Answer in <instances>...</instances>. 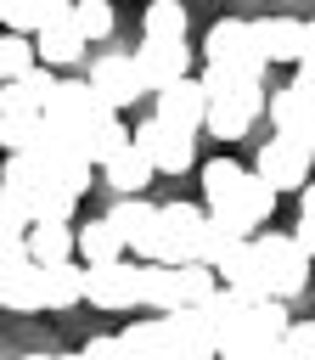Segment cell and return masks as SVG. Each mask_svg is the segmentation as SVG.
Here are the masks:
<instances>
[{
    "instance_id": "1",
    "label": "cell",
    "mask_w": 315,
    "mask_h": 360,
    "mask_svg": "<svg viewBox=\"0 0 315 360\" xmlns=\"http://www.w3.org/2000/svg\"><path fill=\"white\" fill-rule=\"evenodd\" d=\"M202 231H208V208L197 202H163L152 236L135 248V264H202Z\"/></svg>"
},
{
    "instance_id": "2",
    "label": "cell",
    "mask_w": 315,
    "mask_h": 360,
    "mask_svg": "<svg viewBox=\"0 0 315 360\" xmlns=\"http://www.w3.org/2000/svg\"><path fill=\"white\" fill-rule=\"evenodd\" d=\"M253 242H259V259H264L270 298H276V304L298 298V292L309 287V270H315V259L298 248V236H292V231H264V236H253Z\"/></svg>"
},
{
    "instance_id": "3",
    "label": "cell",
    "mask_w": 315,
    "mask_h": 360,
    "mask_svg": "<svg viewBox=\"0 0 315 360\" xmlns=\"http://www.w3.org/2000/svg\"><path fill=\"white\" fill-rule=\"evenodd\" d=\"M309 163H315V146L292 141V135H270L253 158V174L276 191H304L309 186Z\"/></svg>"
},
{
    "instance_id": "4",
    "label": "cell",
    "mask_w": 315,
    "mask_h": 360,
    "mask_svg": "<svg viewBox=\"0 0 315 360\" xmlns=\"http://www.w3.org/2000/svg\"><path fill=\"white\" fill-rule=\"evenodd\" d=\"M202 68H242V73H264V56L253 45V22L242 17H219L202 34Z\"/></svg>"
},
{
    "instance_id": "5",
    "label": "cell",
    "mask_w": 315,
    "mask_h": 360,
    "mask_svg": "<svg viewBox=\"0 0 315 360\" xmlns=\"http://www.w3.org/2000/svg\"><path fill=\"white\" fill-rule=\"evenodd\" d=\"M135 146L152 158V169H158V174H186V169H191V158H197V141H191L186 129H169L163 118H141Z\"/></svg>"
},
{
    "instance_id": "6",
    "label": "cell",
    "mask_w": 315,
    "mask_h": 360,
    "mask_svg": "<svg viewBox=\"0 0 315 360\" xmlns=\"http://www.w3.org/2000/svg\"><path fill=\"white\" fill-rule=\"evenodd\" d=\"M90 84H96V96H101L112 112H124L129 101H141V96H146V84H141V73H135V56H129V51H107V56H96Z\"/></svg>"
},
{
    "instance_id": "7",
    "label": "cell",
    "mask_w": 315,
    "mask_h": 360,
    "mask_svg": "<svg viewBox=\"0 0 315 360\" xmlns=\"http://www.w3.org/2000/svg\"><path fill=\"white\" fill-rule=\"evenodd\" d=\"M304 39H309V22L304 17H253V45H259V56H264V68L270 62H304Z\"/></svg>"
},
{
    "instance_id": "8",
    "label": "cell",
    "mask_w": 315,
    "mask_h": 360,
    "mask_svg": "<svg viewBox=\"0 0 315 360\" xmlns=\"http://www.w3.org/2000/svg\"><path fill=\"white\" fill-rule=\"evenodd\" d=\"M186 68H191V51H186V45H158V39H141V51H135V73H141V84H146L152 96H163L169 84L191 79Z\"/></svg>"
},
{
    "instance_id": "9",
    "label": "cell",
    "mask_w": 315,
    "mask_h": 360,
    "mask_svg": "<svg viewBox=\"0 0 315 360\" xmlns=\"http://www.w3.org/2000/svg\"><path fill=\"white\" fill-rule=\"evenodd\" d=\"M152 118H163L169 129H186V135H197V129L208 124V90H202V79H180V84H169V90L158 96Z\"/></svg>"
},
{
    "instance_id": "10",
    "label": "cell",
    "mask_w": 315,
    "mask_h": 360,
    "mask_svg": "<svg viewBox=\"0 0 315 360\" xmlns=\"http://www.w3.org/2000/svg\"><path fill=\"white\" fill-rule=\"evenodd\" d=\"M90 304L96 309H135L141 304V264L118 259V264L90 270Z\"/></svg>"
},
{
    "instance_id": "11",
    "label": "cell",
    "mask_w": 315,
    "mask_h": 360,
    "mask_svg": "<svg viewBox=\"0 0 315 360\" xmlns=\"http://www.w3.org/2000/svg\"><path fill=\"white\" fill-rule=\"evenodd\" d=\"M270 118H276V135H292V141L315 146V96H309L298 79L270 96Z\"/></svg>"
},
{
    "instance_id": "12",
    "label": "cell",
    "mask_w": 315,
    "mask_h": 360,
    "mask_svg": "<svg viewBox=\"0 0 315 360\" xmlns=\"http://www.w3.org/2000/svg\"><path fill=\"white\" fill-rule=\"evenodd\" d=\"M163 326H169V360H219V338L197 309H174L163 315Z\"/></svg>"
},
{
    "instance_id": "13",
    "label": "cell",
    "mask_w": 315,
    "mask_h": 360,
    "mask_svg": "<svg viewBox=\"0 0 315 360\" xmlns=\"http://www.w3.org/2000/svg\"><path fill=\"white\" fill-rule=\"evenodd\" d=\"M39 129H45V112L28 107V101H17L11 84H6V96H0V141H6V152L22 158V152L39 141Z\"/></svg>"
},
{
    "instance_id": "14",
    "label": "cell",
    "mask_w": 315,
    "mask_h": 360,
    "mask_svg": "<svg viewBox=\"0 0 315 360\" xmlns=\"http://www.w3.org/2000/svg\"><path fill=\"white\" fill-rule=\"evenodd\" d=\"M129 146H135V129H129L112 107H101V112L90 118V129H84V158H90L96 169H107V163H112L118 152H129Z\"/></svg>"
},
{
    "instance_id": "15",
    "label": "cell",
    "mask_w": 315,
    "mask_h": 360,
    "mask_svg": "<svg viewBox=\"0 0 315 360\" xmlns=\"http://www.w3.org/2000/svg\"><path fill=\"white\" fill-rule=\"evenodd\" d=\"M0 304L17 309V315H34L45 309V270L28 259V264H0Z\"/></svg>"
},
{
    "instance_id": "16",
    "label": "cell",
    "mask_w": 315,
    "mask_h": 360,
    "mask_svg": "<svg viewBox=\"0 0 315 360\" xmlns=\"http://www.w3.org/2000/svg\"><path fill=\"white\" fill-rule=\"evenodd\" d=\"M0 17H6V34L39 39L51 22L73 17V6H68V0H6V6H0Z\"/></svg>"
},
{
    "instance_id": "17",
    "label": "cell",
    "mask_w": 315,
    "mask_h": 360,
    "mask_svg": "<svg viewBox=\"0 0 315 360\" xmlns=\"http://www.w3.org/2000/svg\"><path fill=\"white\" fill-rule=\"evenodd\" d=\"M219 281H225L236 298H248V304H270V281H264V259H259V242H248L236 259H225V264H219Z\"/></svg>"
},
{
    "instance_id": "18",
    "label": "cell",
    "mask_w": 315,
    "mask_h": 360,
    "mask_svg": "<svg viewBox=\"0 0 315 360\" xmlns=\"http://www.w3.org/2000/svg\"><path fill=\"white\" fill-rule=\"evenodd\" d=\"M248 174H253V169H242L236 158H208V163H202V202H208V214H225Z\"/></svg>"
},
{
    "instance_id": "19",
    "label": "cell",
    "mask_w": 315,
    "mask_h": 360,
    "mask_svg": "<svg viewBox=\"0 0 315 360\" xmlns=\"http://www.w3.org/2000/svg\"><path fill=\"white\" fill-rule=\"evenodd\" d=\"M270 208H276V186H264L259 174H248L242 191L231 197V208H225L219 219H231V225H242V231H259V225L270 219Z\"/></svg>"
},
{
    "instance_id": "20",
    "label": "cell",
    "mask_w": 315,
    "mask_h": 360,
    "mask_svg": "<svg viewBox=\"0 0 315 360\" xmlns=\"http://www.w3.org/2000/svg\"><path fill=\"white\" fill-rule=\"evenodd\" d=\"M124 253H129V248H124V236H118V231L107 225V214H101V219H84V225H79V264H84V270L118 264Z\"/></svg>"
},
{
    "instance_id": "21",
    "label": "cell",
    "mask_w": 315,
    "mask_h": 360,
    "mask_svg": "<svg viewBox=\"0 0 315 360\" xmlns=\"http://www.w3.org/2000/svg\"><path fill=\"white\" fill-rule=\"evenodd\" d=\"M34 45H39V62H45V68H73V62H84V45H90V39L79 34L73 17H62V22H51Z\"/></svg>"
},
{
    "instance_id": "22",
    "label": "cell",
    "mask_w": 315,
    "mask_h": 360,
    "mask_svg": "<svg viewBox=\"0 0 315 360\" xmlns=\"http://www.w3.org/2000/svg\"><path fill=\"white\" fill-rule=\"evenodd\" d=\"M107 225H112V231L124 236V248L135 253V248L152 236V225H158V208H152L146 197H118V202L107 208Z\"/></svg>"
},
{
    "instance_id": "23",
    "label": "cell",
    "mask_w": 315,
    "mask_h": 360,
    "mask_svg": "<svg viewBox=\"0 0 315 360\" xmlns=\"http://www.w3.org/2000/svg\"><path fill=\"white\" fill-rule=\"evenodd\" d=\"M28 259L39 270H56V264L79 259V231H68V225H34L28 231Z\"/></svg>"
},
{
    "instance_id": "24",
    "label": "cell",
    "mask_w": 315,
    "mask_h": 360,
    "mask_svg": "<svg viewBox=\"0 0 315 360\" xmlns=\"http://www.w3.org/2000/svg\"><path fill=\"white\" fill-rule=\"evenodd\" d=\"M84 298H90V270H84L79 259L45 270V309H73V304H84Z\"/></svg>"
},
{
    "instance_id": "25",
    "label": "cell",
    "mask_w": 315,
    "mask_h": 360,
    "mask_svg": "<svg viewBox=\"0 0 315 360\" xmlns=\"http://www.w3.org/2000/svg\"><path fill=\"white\" fill-rule=\"evenodd\" d=\"M141 309H152L158 321L180 309V276H174V264H141Z\"/></svg>"
},
{
    "instance_id": "26",
    "label": "cell",
    "mask_w": 315,
    "mask_h": 360,
    "mask_svg": "<svg viewBox=\"0 0 315 360\" xmlns=\"http://www.w3.org/2000/svg\"><path fill=\"white\" fill-rule=\"evenodd\" d=\"M101 174H107V186H112L118 197H135L141 186H152V174H158V169H152V158H146L141 146H129V152H118Z\"/></svg>"
},
{
    "instance_id": "27",
    "label": "cell",
    "mask_w": 315,
    "mask_h": 360,
    "mask_svg": "<svg viewBox=\"0 0 315 360\" xmlns=\"http://www.w3.org/2000/svg\"><path fill=\"white\" fill-rule=\"evenodd\" d=\"M248 242H253V236H248L242 225H231V219L208 214V231H202V264H208V270H219V264H225V259H236Z\"/></svg>"
},
{
    "instance_id": "28",
    "label": "cell",
    "mask_w": 315,
    "mask_h": 360,
    "mask_svg": "<svg viewBox=\"0 0 315 360\" xmlns=\"http://www.w3.org/2000/svg\"><path fill=\"white\" fill-rule=\"evenodd\" d=\"M141 39H158V45H186V6H174V0L146 6V17H141Z\"/></svg>"
},
{
    "instance_id": "29",
    "label": "cell",
    "mask_w": 315,
    "mask_h": 360,
    "mask_svg": "<svg viewBox=\"0 0 315 360\" xmlns=\"http://www.w3.org/2000/svg\"><path fill=\"white\" fill-rule=\"evenodd\" d=\"M118 338H124L129 360H169V326L163 321H129Z\"/></svg>"
},
{
    "instance_id": "30",
    "label": "cell",
    "mask_w": 315,
    "mask_h": 360,
    "mask_svg": "<svg viewBox=\"0 0 315 360\" xmlns=\"http://www.w3.org/2000/svg\"><path fill=\"white\" fill-rule=\"evenodd\" d=\"M34 68H39V45L22 39V34H6V39H0V73H6V84L28 79Z\"/></svg>"
},
{
    "instance_id": "31",
    "label": "cell",
    "mask_w": 315,
    "mask_h": 360,
    "mask_svg": "<svg viewBox=\"0 0 315 360\" xmlns=\"http://www.w3.org/2000/svg\"><path fill=\"white\" fill-rule=\"evenodd\" d=\"M56 90H62V79H51V68H45V62H39L28 79H17V84H11V96H17V101H28V107H39V112H51Z\"/></svg>"
},
{
    "instance_id": "32",
    "label": "cell",
    "mask_w": 315,
    "mask_h": 360,
    "mask_svg": "<svg viewBox=\"0 0 315 360\" xmlns=\"http://www.w3.org/2000/svg\"><path fill=\"white\" fill-rule=\"evenodd\" d=\"M73 208H79V197L39 186V197H34V225H73Z\"/></svg>"
},
{
    "instance_id": "33",
    "label": "cell",
    "mask_w": 315,
    "mask_h": 360,
    "mask_svg": "<svg viewBox=\"0 0 315 360\" xmlns=\"http://www.w3.org/2000/svg\"><path fill=\"white\" fill-rule=\"evenodd\" d=\"M73 22L84 39H107L112 34V6L107 0H73Z\"/></svg>"
},
{
    "instance_id": "34",
    "label": "cell",
    "mask_w": 315,
    "mask_h": 360,
    "mask_svg": "<svg viewBox=\"0 0 315 360\" xmlns=\"http://www.w3.org/2000/svg\"><path fill=\"white\" fill-rule=\"evenodd\" d=\"M292 360H315V321H292V332H287V343H281Z\"/></svg>"
},
{
    "instance_id": "35",
    "label": "cell",
    "mask_w": 315,
    "mask_h": 360,
    "mask_svg": "<svg viewBox=\"0 0 315 360\" xmlns=\"http://www.w3.org/2000/svg\"><path fill=\"white\" fill-rule=\"evenodd\" d=\"M79 354H84V360H129V354H124V338H118V332H96V338H90V343H84Z\"/></svg>"
},
{
    "instance_id": "36",
    "label": "cell",
    "mask_w": 315,
    "mask_h": 360,
    "mask_svg": "<svg viewBox=\"0 0 315 360\" xmlns=\"http://www.w3.org/2000/svg\"><path fill=\"white\" fill-rule=\"evenodd\" d=\"M219 360H270V349H253V343H236V349H219Z\"/></svg>"
},
{
    "instance_id": "37",
    "label": "cell",
    "mask_w": 315,
    "mask_h": 360,
    "mask_svg": "<svg viewBox=\"0 0 315 360\" xmlns=\"http://www.w3.org/2000/svg\"><path fill=\"white\" fill-rule=\"evenodd\" d=\"M292 236H298V248L315 259V219H298V225H292Z\"/></svg>"
},
{
    "instance_id": "38",
    "label": "cell",
    "mask_w": 315,
    "mask_h": 360,
    "mask_svg": "<svg viewBox=\"0 0 315 360\" xmlns=\"http://www.w3.org/2000/svg\"><path fill=\"white\" fill-rule=\"evenodd\" d=\"M298 219H315V180L298 191Z\"/></svg>"
},
{
    "instance_id": "39",
    "label": "cell",
    "mask_w": 315,
    "mask_h": 360,
    "mask_svg": "<svg viewBox=\"0 0 315 360\" xmlns=\"http://www.w3.org/2000/svg\"><path fill=\"white\" fill-rule=\"evenodd\" d=\"M298 68H315V22H309V39H304V62Z\"/></svg>"
},
{
    "instance_id": "40",
    "label": "cell",
    "mask_w": 315,
    "mask_h": 360,
    "mask_svg": "<svg viewBox=\"0 0 315 360\" xmlns=\"http://www.w3.org/2000/svg\"><path fill=\"white\" fill-rule=\"evenodd\" d=\"M22 360H56V354H22Z\"/></svg>"
}]
</instances>
